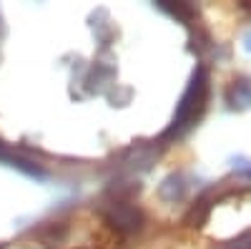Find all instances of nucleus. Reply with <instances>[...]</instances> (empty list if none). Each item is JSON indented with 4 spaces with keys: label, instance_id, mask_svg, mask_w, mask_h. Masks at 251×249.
<instances>
[{
    "label": "nucleus",
    "instance_id": "obj_1",
    "mask_svg": "<svg viewBox=\"0 0 251 249\" xmlns=\"http://www.w3.org/2000/svg\"><path fill=\"white\" fill-rule=\"evenodd\" d=\"M206 101H208V73H206L203 66H199L194 78H191V83H188L186 93H183V98H181V103H178V109H176L171 129L166 131V138L181 136L188 126H194L196 118L206 109Z\"/></svg>",
    "mask_w": 251,
    "mask_h": 249
},
{
    "label": "nucleus",
    "instance_id": "obj_2",
    "mask_svg": "<svg viewBox=\"0 0 251 249\" xmlns=\"http://www.w3.org/2000/svg\"><path fill=\"white\" fill-rule=\"evenodd\" d=\"M103 212H106V217L113 221V226H118V229H123V232H136V229H141V224H143L141 212L136 209L133 204L123 201V199L108 201L106 206H103Z\"/></svg>",
    "mask_w": 251,
    "mask_h": 249
},
{
    "label": "nucleus",
    "instance_id": "obj_5",
    "mask_svg": "<svg viewBox=\"0 0 251 249\" xmlns=\"http://www.w3.org/2000/svg\"><path fill=\"white\" fill-rule=\"evenodd\" d=\"M161 8H163L166 13H171V15L181 18V20H188V15H191V8H188V5H183V3H176V5H169V3H161Z\"/></svg>",
    "mask_w": 251,
    "mask_h": 249
},
{
    "label": "nucleus",
    "instance_id": "obj_4",
    "mask_svg": "<svg viewBox=\"0 0 251 249\" xmlns=\"http://www.w3.org/2000/svg\"><path fill=\"white\" fill-rule=\"evenodd\" d=\"M228 103L234 109H246L251 103V83L249 81H236L234 88L228 91Z\"/></svg>",
    "mask_w": 251,
    "mask_h": 249
},
{
    "label": "nucleus",
    "instance_id": "obj_6",
    "mask_svg": "<svg viewBox=\"0 0 251 249\" xmlns=\"http://www.w3.org/2000/svg\"><path fill=\"white\" fill-rule=\"evenodd\" d=\"M244 43H246V51H251V33L244 38Z\"/></svg>",
    "mask_w": 251,
    "mask_h": 249
},
{
    "label": "nucleus",
    "instance_id": "obj_3",
    "mask_svg": "<svg viewBox=\"0 0 251 249\" xmlns=\"http://www.w3.org/2000/svg\"><path fill=\"white\" fill-rule=\"evenodd\" d=\"M186 179L181 176V174H174V176H169L163 184H161V196L166 199V201H176V199H181L183 194H186V189H188V184H183Z\"/></svg>",
    "mask_w": 251,
    "mask_h": 249
}]
</instances>
